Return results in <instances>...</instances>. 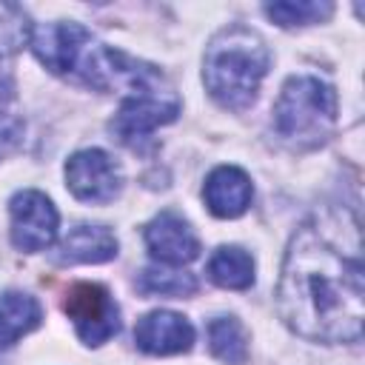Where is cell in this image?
I'll use <instances>...</instances> for the list:
<instances>
[{"mask_svg": "<svg viewBox=\"0 0 365 365\" xmlns=\"http://www.w3.org/2000/svg\"><path fill=\"white\" fill-rule=\"evenodd\" d=\"M63 311L74 322L86 345H103L120 331V308L111 294L97 282H77L63 299Z\"/></svg>", "mask_w": 365, "mask_h": 365, "instance_id": "cell-6", "label": "cell"}, {"mask_svg": "<svg viewBox=\"0 0 365 365\" xmlns=\"http://www.w3.org/2000/svg\"><path fill=\"white\" fill-rule=\"evenodd\" d=\"M202 197H205V205H208V211L214 217L234 220V217L248 211L254 188H251V180H248V174L242 168L220 165V168H214L208 174L205 185H202Z\"/></svg>", "mask_w": 365, "mask_h": 365, "instance_id": "cell-11", "label": "cell"}, {"mask_svg": "<svg viewBox=\"0 0 365 365\" xmlns=\"http://www.w3.org/2000/svg\"><path fill=\"white\" fill-rule=\"evenodd\" d=\"M279 317L314 342H356L365 319V271L359 240L342 245L305 222L288 242L277 288Z\"/></svg>", "mask_w": 365, "mask_h": 365, "instance_id": "cell-1", "label": "cell"}, {"mask_svg": "<svg viewBox=\"0 0 365 365\" xmlns=\"http://www.w3.org/2000/svg\"><path fill=\"white\" fill-rule=\"evenodd\" d=\"M268 66L271 51L265 40L245 26H228L217 31L205 48L202 80L222 108L242 111L257 100Z\"/></svg>", "mask_w": 365, "mask_h": 365, "instance_id": "cell-3", "label": "cell"}, {"mask_svg": "<svg viewBox=\"0 0 365 365\" xmlns=\"http://www.w3.org/2000/svg\"><path fill=\"white\" fill-rule=\"evenodd\" d=\"M29 43L48 71L97 91L117 88L125 97L160 74V68L94 40L80 23H40L31 29Z\"/></svg>", "mask_w": 365, "mask_h": 365, "instance_id": "cell-2", "label": "cell"}, {"mask_svg": "<svg viewBox=\"0 0 365 365\" xmlns=\"http://www.w3.org/2000/svg\"><path fill=\"white\" fill-rule=\"evenodd\" d=\"M117 257V237L106 225H77L71 228L60 248L57 262H108Z\"/></svg>", "mask_w": 365, "mask_h": 365, "instance_id": "cell-12", "label": "cell"}, {"mask_svg": "<svg viewBox=\"0 0 365 365\" xmlns=\"http://www.w3.org/2000/svg\"><path fill=\"white\" fill-rule=\"evenodd\" d=\"M11 100H14V80H11V74L6 68H0V117L6 114Z\"/></svg>", "mask_w": 365, "mask_h": 365, "instance_id": "cell-20", "label": "cell"}, {"mask_svg": "<svg viewBox=\"0 0 365 365\" xmlns=\"http://www.w3.org/2000/svg\"><path fill=\"white\" fill-rule=\"evenodd\" d=\"M68 191L83 202H111L123 188L120 165L100 148H83L66 163Z\"/></svg>", "mask_w": 365, "mask_h": 365, "instance_id": "cell-8", "label": "cell"}, {"mask_svg": "<svg viewBox=\"0 0 365 365\" xmlns=\"http://www.w3.org/2000/svg\"><path fill=\"white\" fill-rule=\"evenodd\" d=\"M134 339L140 351L154 356H168V354H182L194 345V328L177 311H151L137 322Z\"/></svg>", "mask_w": 365, "mask_h": 365, "instance_id": "cell-10", "label": "cell"}, {"mask_svg": "<svg viewBox=\"0 0 365 365\" xmlns=\"http://www.w3.org/2000/svg\"><path fill=\"white\" fill-rule=\"evenodd\" d=\"M145 245H148V251H151V257L157 262L171 265V268L188 265L191 259L200 257V240H197V234L174 211H163V214H157L145 225Z\"/></svg>", "mask_w": 365, "mask_h": 365, "instance_id": "cell-9", "label": "cell"}, {"mask_svg": "<svg viewBox=\"0 0 365 365\" xmlns=\"http://www.w3.org/2000/svg\"><path fill=\"white\" fill-rule=\"evenodd\" d=\"M31 37V26L26 23V14L14 6H0V57L20 48Z\"/></svg>", "mask_w": 365, "mask_h": 365, "instance_id": "cell-18", "label": "cell"}, {"mask_svg": "<svg viewBox=\"0 0 365 365\" xmlns=\"http://www.w3.org/2000/svg\"><path fill=\"white\" fill-rule=\"evenodd\" d=\"M334 6L331 3H317V0H305V3H268L265 14L279 23V26H311L319 23L325 17H331Z\"/></svg>", "mask_w": 365, "mask_h": 365, "instance_id": "cell-17", "label": "cell"}, {"mask_svg": "<svg viewBox=\"0 0 365 365\" xmlns=\"http://www.w3.org/2000/svg\"><path fill=\"white\" fill-rule=\"evenodd\" d=\"M40 302L31 294L23 291H6L0 294V351L14 345L20 336L34 331L40 325Z\"/></svg>", "mask_w": 365, "mask_h": 365, "instance_id": "cell-13", "label": "cell"}, {"mask_svg": "<svg viewBox=\"0 0 365 365\" xmlns=\"http://www.w3.org/2000/svg\"><path fill=\"white\" fill-rule=\"evenodd\" d=\"M9 217H11V242L20 251H43L57 240V208L43 191H17L9 202Z\"/></svg>", "mask_w": 365, "mask_h": 365, "instance_id": "cell-7", "label": "cell"}, {"mask_svg": "<svg viewBox=\"0 0 365 365\" xmlns=\"http://www.w3.org/2000/svg\"><path fill=\"white\" fill-rule=\"evenodd\" d=\"M211 354L225 365H242L248 356V331L237 317H217L208 325Z\"/></svg>", "mask_w": 365, "mask_h": 365, "instance_id": "cell-15", "label": "cell"}, {"mask_svg": "<svg viewBox=\"0 0 365 365\" xmlns=\"http://www.w3.org/2000/svg\"><path fill=\"white\" fill-rule=\"evenodd\" d=\"M336 125V91L311 74L288 77L274 103V131L294 148H314Z\"/></svg>", "mask_w": 365, "mask_h": 365, "instance_id": "cell-4", "label": "cell"}, {"mask_svg": "<svg viewBox=\"0 0 365 365\" xmlns=\"http://www.w3.org/2000/svg\"><path fill=\"white\" fill-rule=\"evenodd\" d=\"M208 279L220 288L242 291L254 285V259L240 245H220L208 259Z\"/></svg>", "mask_w": 365, "mask_h": 365, "instance_id": "cell-14", "label": "cell"}, {"mask_svg": "<svg viewBox=\"0 0 365 365\" xmlns=\"http://www.w3.org/2000/svg\"><path fill=\"white\" fill-rule=\"evenodd\" d=\"M20 137H23V125L17 120H3L0 123V157L9 154L20 143Z\"/></svg>", "mask_w": 365, "mask_h": 365, "instance_id": "cell-19", "label": "cell"}, {"mask_svg": "<svg viewBox=\"0 0 365 365\" xmlns=\"http://www.w3.org/2000/svg\"><path fill=\"white\" fill-rule=\"evenodd\" d=\"M180 114V97L174 91V86L168 80L143 88L131 97H123L114 120H111V131L114 137L134 148V151H145L151 145V134L160 125L174 123Z\"/></svg>", "mask_w": 365, "mask_h": 365, "instance_id": "cell-5", "label": "cell"}, {"mask_svg": "<svg viewBox=\"0 0 365 365\" xmlns=\"http://www.w3.org/2000/svg\"><path fill=\"white\" fill-rule=\"evenodd\" d=\"M140 288L160 297H185L197 291V279L177 268H145L140 277Z\"/></svg>", "mask_w": 365, "mask_h": 365, "instance_id": "cell-16", "label": "cell"}]
</instances>
